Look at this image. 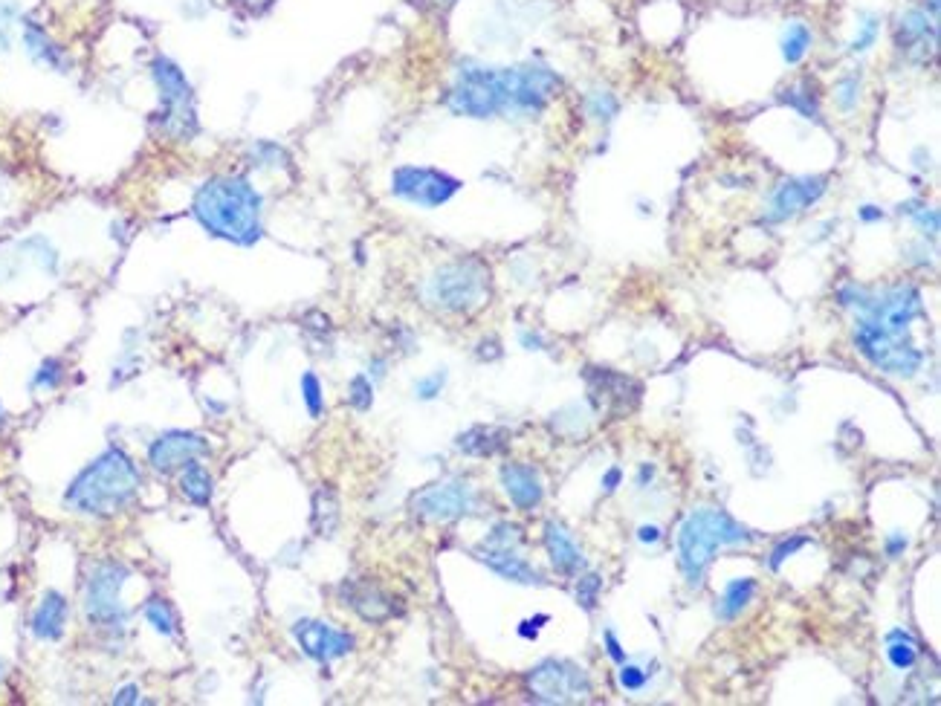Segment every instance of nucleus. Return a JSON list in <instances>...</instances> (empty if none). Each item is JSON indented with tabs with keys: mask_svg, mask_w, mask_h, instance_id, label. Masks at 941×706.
I'll list each match as a JSON object with an SVG mask.
<instances>
[{
	"mask_svg": "<svg viewBox=\"0 0 941 706\" xmlns=\"http://www.w3.org/2000/svg\"><path fill=\"white\" fill-rule=\"evenodd\" d=\"M811 542L808 536H791V539H785V542H779L774 547V553H771V559H768V565H771V571H779L782 568V562L785 559H791L800 547Z\"/></svg>",
	"mask_w": 941,
	"mask_h": 706,
	"instance_id": "nucleus-42",
	"label": "nucleus"
},
{
	"mask_svg": "<svg viewBox=\"0 0 941 706\" xmlns=\"http://www.w3.org/2000/svg\"><path fill=\"white\" fill-rule=\"evenodd\" d=\"M348 403L357 408V411H368L374 403V385L365 374H357L351 385H348Z\"/></svg>",
	"mask_w": 941,
	"mask_h": 706,
	"instance_id": "nucleus-39",
	"label": "nucleus"
},
{
	"mask_svg": "<svg viewBox=\"0 0 941 706\" xmlns=\"http://www.w3.org/2000/svg\"><path fill=\"white\" fill-rule=\"evenodd\" d=\"M858 90H860V76L858 73H852V76H843L840 84H837V105L843 110H852L858 105Z\"/></svg>",
	"mask_w": 941,
	"mask_h": 706,
	"instance_id": "nucleus-43",
	"label": "nucleus"
},
{
	"mask_svg": "<svg viewBox=\"0 0 941 706\" xmlns=\"http://www.w3.org/2000/svg\"><path fill=\"white\" fill-rule=\"evenodd\" d=\"M499 481L504 495L510 498V504L522 513H530L542 504L545 498V484L542 475L527 466V463H504L499 469Z\"/></svg>",
	"mask_w": 941,
	"mask_h": 706,
	"instance_id": "nucleus-17",
	"label": "nucleus"
},
{
	"mask_svg": "<svg viewBox=\"0 0 941 706\" xmlns=\"http://www.w3.org/2000/svg\"><path fill=\"white\" fill-rule=\"evenodd\" d=\"M904 547H907V536L904 533H892L889 539H886V553L895 559V556H901L904 553Z\"/></svg>",
	"mask_w": 941,
	"mask_h": 706,
	"instance_id": "nucleus-50",
	"label": "nucleus"
},
{
	"mask_svg": "<svg viewBox=\"0 0 941 706\" xmlns=\"http://www.w3.org/2000/svg\"><path fill=\"white\" fill-rule=\"evenodd\" d=\"M113 704L116 706H125V704H139V689L131 683V686H122L116 695H113Z\"/></svg>",
	"mask_w": 941,
	"mask_h": 706,
	"instance_id": "nucleus-49",
	"label": "nucleus"
},
{
	"mask_svg": "<svg viewBox=\"0 0 941 706\" xmlns=\"http://www.w3.org/2000/svg\"><path fill=\"white\" fill-rule=\"evenodd\" d=\"M21 9L12 0H0V53H6L12 47V27L18 21Z\"/></svg>",
	"mask_w": 941,
	"mask_h": 706,
	"instance_id": "nucleus-40",
	"label": "nucleus"
},
{
	"mask_svg": "<svg viewBox=\"0 0 941 706\" xmlns=\"http://www.w3.org/2000/svg\"><path fill=\"white\" fill-rule=\"evenodd\" d=\"M603 640H606V649H609L611 660H614V663H626V652H623L620 640L614 637V631H606V634H603Z\"/></svg>",
	"mask_w": 941,
	"mask_h": 706,
	"instance_id": "nucleus-48",
	"label": "nucleus"
},
{
	"mask_svg": "<svg viewBox=\"0 0 941 706\" xmlns=\"http://www.w3.org/2000/svg\"><path fill=\"white\" fill-rule=\"evenodd\" d=\"M142 617L151 625V631H157L160 637H174L177 634V614L163 597H148L142 605Z\"/></svg>",
	"mask_w": 941,
	"mask_h": 706,
	"instance_id": "nucleus-29",
	"label": "nucleus"
},
{
	"mask_svg": "<svg viewBox=\"0 0 941 706\" xmlns=\"http://www.w3.org/2000/svg\"><path fill=\"white\" fill-rule=\"evenodd\" d=\"M901 215H910L915 220V226L924 232V235H930V238H936L939 235V212L936 209H930V206H921V203H904L901 206Z\"/></svg>",
	"mask_w": 941,
	"mask_h": 706,
	"instance_id": "nucleus-35",
	"label": "nucleus"
},
{
	"mask_svg": "<svg viewBox=\"0 0 941 706\" xmlns=\"http://www.w3.org/2000/svg\"><path fill=\"white\" fill-rule=\"evenodd\" d=\"M811 41H814V35H811V29L805 27L803 21H791L788 27H785V35H782V55H785V61L788 64H800L808 53V47H811Z\"/></svg>",
	"mask_w": 941,
	"mask_h": 706,
	"instance_id": "nucleus-30",
	"label": "nucleus"
},
{
	"mask_svg": "<svg viewBox=\"0 0 941 706\" xmlns=\"http://www.w3.org/2000/svg\"><path fill=\"white\" fill-rule=\"evenodd\" d=\"M507 443H510V432L501 426H472L455 437L458 452H464L470 458H493Z\"/></svg>",
	"mask_w": 941,
	"mask_h": 706,
	"instance_id": "nucleus-23",
	"label": "nucleus"
},
{
	"mask_svg": "<svg viewBox=\"0 0 941 706\" xmlns=\"http://www.w3.org/2000/svg\"><path fill=\"white\" fill-rule=\"evenodd\" d=\"M461 180L446 174L441 168H426V165H400L391 174V194L420 206V209H438L443 203H449L458 191Z\"/></svg>",
	"mask_w": 941,
	"mask_h": 706,
	"instance_id": "nucleus-11",
	"label": "nucleus"
},
{
	"mask_svg": "<svg viewBox=\"0 0 941 706\" xmlns=\"http://www.w3.org/2000/svg\"><path fill=\"white\" fill-rule=\"evenodd\" d=\"M837 299L843 307H855L863 322L884 330L889 336H910V325L918 319L921 310V293L913 284H898V287H886V290H866L858 284H846L840 287Z\"/></svg>",
	"mask_w": 941,
	"mask_h": 706,
	"instance_id": "nucleus-4",
	"label": "nucleus"
},
{
	"mask_svg": "<svg viewBox=\"0 0 941 706\" xmlns=\"http://www.w3.org/2000/svg\"><path fill=\"white\" fill-rule=\"evenodd\" d=\"M24 47H27V55L35 64L53 67L56 73H67L70 61H67L64 50L35 21H24Z\"/></svg>",
	"mask_w": 941,
	"mask_h": 706,
	"instance_id": "nucleus-24",
	"label": "nucleus"
},
{
	"mask_svg": "<svg viewBox=\"0 0 941 706\" xmlns=\"http://www.w3.org/2000/svg\"><path fill=\"white\" fill-rule=\"evenodd\" d=\"M139 487L142 475L134 458L122 446H108L70 481L64 504L79 516L108 518L128 510L137 501Z\"/></svg>",
	"mask_w": 941,
	"mask_h": 706,
	"instance_id": "nucleus-2",
	"label": "nucleus"
},
{
	"mask_svg": "<svg viewBox=\"0 0 941 706\" xmlns=\"http://www.w3.org/2000/svg\"><path fill=\"white\" fill-rule=\"evenodd\" d=\"M545 550L551 556V565L556 568V573L580 576L585 571V556H582L580 544L571 539V533L559 521L545 524Z\"/></svg>",
	"mask_w": 941,
	"mask_h": 706,
	"instance_id": "nucleus-22",
	"label": "nucleus"
},
{
	"mask_svg": "<svg viewBox=\"0 0 941 706\" xmlns=\"http://www.w3.org/2000/svg\"><path fill=\"white\" fill-rule=\"evenodd\" d=\"M61 382H64V362H61L58 356H47V359L35 368V374H32V380H29V388H32V391H56Z\"/></svg>",
	"mask_w": 941,
	"mask_h": 706,
	"instance_id": "nucleus-31",
	"label": "nucleus"
},
{
	"mask_svg": "<svg viewBox=\"0 0 941 706\" xmlns=\"http://www.w3.org/2000/svg\"><path fill=\"white\" fill-rule=\"evenodd\" d=\"M878 32H881V18L878 15H872V12H860V24H858V35H855V41H852V47H849V53H866L875 41H878Z\"/></svg>",
	"mask_w": 941,
	"mask_h": 706,
	"instance_id": "nucleus-33",
	"label": "nucleus"
},
{
	"mask_svg": "<svg viewBox=\"0 0 941 706\" xmlns=\"http://www.w3.org/2000/svg\"><path fill=\"white\" fill-rule=\"evenodd\" d=\"M293 637H296L299 649L310 660H316V663H333V660L348 657L357 649L354 634H348L342 628H333L325 620H299V623L293 625Z\"/></svg>",
	"mask_w": 941,
	"mask_h": 706,
	"instance_id": "nucleus-15",
	"label": "nucleus"
},
{
	"mask_svg": "<svg viewBox=\"0 0 941 706\" xmlns=\"http://www.w3.org/2000/svg\"><path fill=\"white\" fill-rule=\"evenodd\" d=\"M829 180L826 177H791V180H782L776 191L771 194V206H768V223H782V220L797 218L800 212H805L808 206H814L823 194Z\"/></svg>",
	"mask_w": 941,
	"mask_h": 706,
	"instance_id": "nucleus-16",
	"label": "nucleus"
},
{
	"mask_svg": "<svg viewBox=\"0 0 941 706\" xmlns=\"http://www.w3.org/2000/svg\"><path fill=\"white\" fill-rule=\"evenodd\" d=\"M617 99L606 93V90H597V93H591V99H588V113L597 119V122H611L614 116H617Z\"/></svg>",
	"mask_w": 941,
	"mask_h": 706,
	"instance_id": "nucleus-41",
	"label": "nucleus"
},
{
	"mask_svg": "<svg viewBox=\"0 0 941 706\" xmlns=\"http://www.w3.org/2000/svg\"><path fill=\"white\" fill-rule=\"evenodd\" d=\"M522 345H527L530 351H539L542 339H539V336H530V333H522Z\"/></svg>",
	"mask_w": 941,
	"mask_h": 706,
	"instance_id": "nucleus-54",
	"label": "nucleus"
},
{
	"mask_svg": "<svg viewBox=\"0 0 941 706\" xmlns=\"http://www.w3.org/2000/svg\"><path fill=\"white\" fill-rule=\"evenodd\" d=\"M412 513L423 521H435V524H446V521H458V518L475 516L481 501H478V492L472 487L470 481L464 478H446L438 484H429V487L417 489L409 501Z\"/></svg>",
	"mask_w": 941,
	"mask_h": 706,
	"instance_id": "nucleus-10",
	"label": "nucleus"
},
{
	"mask_svg": "<svg viewBox=\"0 0 941 706\" xmlns=\"http://www.w3.org/2000/svg\"><path fill=\"white\" fill-rule=\"evenodd\" d=\"M637 539H640V544H658L664 539V530H661L658 524H643V527L637 530Z\"/></svg>",
	"mask_w": 941,
	"mask_h": 706,
	"instance_id": "nucleus-47",
	"label": "nucleus"
},
{
	"mask_svg": "<svg viewBox=\"0 0 941 706\" xmlns=\"http://www.w3.org/2000/svg\"><path fill=\"white\" fill-rule=\"evenodd\" d=\"M342 599L348 608L357 611V617H362L365 623H386L397 614V605L394 599L388 597L380 585H371V582H345L342 585Z\"/></svg>",
	"mask_w": 941,
	"mask_h": 706,
	"instance_id": "nucleus-18",
	"label": "nucleus"
},
{
	"mask_svg": "<svg viewBox=\"0 0 941 706\" xmlns=\"http://www.w3.org/2000/svg\"><path fill=\"white\" fill-rule=\"evenodd\" d=\"M212 455L209 440L197 432H166L148 446V463L151 469H157L160 475H174L180 469H186L189 463L206 461Z\"/></svg>",
	"mask_w": 941,
	"mask_h": 706,
	"instance_id": "nucleus-14",
	"label": "nucleus"
},
{
	"mask_svg": "<svg viewBox=\"0 0 941 706\" xmlns=\"http://www.w3.org/2000/svg\"><path fill=\"white\" fill-rule=\"evenodd\" d=\"M858 215H860V220H866V223H872V220H881V218H884V212H881L878 206H860Z\"/></svg>",
	"mask_w": 941,
	"mask_h": 706,
	"instance_id": "nucleus-53",
	"label": "nucleus"
},
{
	"mask_svg": "<svg viewBox=\"0 0 941 706\" xmlns=\"http://www.w3.org/2000/svg\"><path fill=\"white\" fill-rule=\"evenodd\" d=\"M620 481H623V469H620V466H611L609 472L603 475V489H606V492H614V489L620 487Z\"/></svg>",
	"mask_w": 941,
	"mask_h": 706,
	"instance_id": "nucleus-51",
	"label": "nucleus"
},
{
	"mask_svg": "<svg viewBox=\"0 0 941 706\" xmlns=\"http://www.w3.org/2000/svg\"><path fill=\"white\" fill-rule=\"evenodd\" d=\"M131 579V568L102 559L93 565L84 582V617L105 637H122L128 628V608L122 605V588Z\"/></svg>",
	"mask_w": 941,
	"mask_h": 706,
	"instance_id": "nucleus-6",
	"label": "nucleus"
},
{
	"mask_svg": "<svg viewBox=\"0 0 941 706\" xmlns=\"http://www.w3.org/2000/svg\"><path fill=\"white\" fill-rule=\"evenodd\" d=\"M603 591V579L597 573H585L577 582V602H580L585 611H594L597 608V599Z\"/></svg>",
	"mask_w": 941,
	"mask_h": 706,
	"instance_id": "nucleus-38",
	"label": "nucleus"
},
{
	"mask_svg": "<svg viewBox=\"0 0 941 706\" xmlns=\"http://www.w3.org/2000/svg\"><path fill=\"white\" fill-rule=\"evenodd\" d=\"M475 556H478L490 571L499 573L501 579H507V582L536 585V588L545 585V576L536 571L527 559H522L519 550H504V547H484V544H478V547H475Z\"/></svg>",
	"mask_w": 941,
	"mask_h": 706,
	"instance_id": "nucleus-19",
	"label": "nucleus"
},
{
	"mask_svg": "<svg viewBox=\"0 0 941 706\" xmlns=\"http://www.w3.org/2000/svg\"><path fill=\"white\" fill-rule=\"evenodd\" d=\"M21 249H24V252H29V255H32V258H35V261H38V264L44 267V272H56L58 270L56 246L50 244L47 238L35 235V238L24 241V244H21Z\"/></svg>",
	"mask_w": 941,
	"mask_h": 706,
	"instance_id": "nucleus-37",
	"label": "nucleus"
},
{
	"mask_svg": "<svg viewBox=\"0 0 941 706\" xmlns=\"http://www.w3.org/2000/svg\"><path fill=\"white\" fill-rule=\"evenodd\" d=\"M525 542V536H522V530L516 527V524H507V521H499L490 533H487V539H484V547H504V550H519V544Z\"/></svg>",
	"mask_w": 941,
	"mask_h": 706,
	"instance_id": "nucleus-36",
	"label": "nucleus"
},
{
	"mask_svg": "<svg viewBox=\"0 0 941 706\" xmlns=\"http://www.w3.org/2000/svg\"><path fill=\"white\" fill-rule=\"evenodd\" d=\"M756 542V533L730 518L724 510L716 507H698L681 521L678 530V565L690 588H701L704 576L710 571L716 550L733 547V544Z\"/></svg>",
	"mask_w": 941,
	"mask_h": 706,
	"instance_id": "nucleus-3",
	"label": "nucleus"
},
{
	"mask_svg": "<svg viewBox=\"0 0 941 706\" xmlns=\"http://www.w3.org/2000/svg\"><path fill=\"white\" fill-rule=\"evenodd\" d=\"M507 113H539L559 90V76L545 64L504 67Z\"/></svg>",
	"mask_w": 941,
	"mask_h": 706,
	"instance_id": "nucleus-13",
	"label": "nucleus"
},
{
	"mask_svg": "<svg viewBox=\"0 0 941 706\" xmlns=\"http://www.w3.org/2000/svg\"><path fill=\"white\" fill-rule=\"evenodd\" d=\"M6 423V411H3V403H0V426Z\"/></svg>",
	"mask_w": 941,
	"mask_h": 706,
	"instance_id": "nucleus-55",
	"label": "nucleus"
},
{
	"mask_svg": "<svg viewBox=\"0 0 941 706\" xmlns=\"http://www.w3.org/2000/svg\"><path fill=\"white\" fill-rule=\"evenodd\" d=\"M527 692L539 704H580L591 698V678L580 663L548 657L536 663L525 678Z\"/></svg>",
	"mask_w": 941,
	"mask_h": 706,
	"instance_id": "nucleus-9",
	"label": "nucleus"
},
{
	"mask_svg": "<svg viewBox=\"0 0 941 706\" xmlns=\"http://www.w3.org/2000/svg\"><path fill=\"white\" fill-rule=\"evenodd\" d=\"M151 79L160 90V113H157L160 128L168 136L189 142L197 134V108H194V87L186 79V73L168 55H157L151 61Z\"/></svg>",
	"mask_w": 941,
	"mask_h": 706,
	"instance_id": "nucleus-8",
	"label": "nucleus"
},
{
	"mask_svg": "<svg viewBox=\"0 0 941 706\" xmlns=\"http://www.w3.org/2000/svg\"><path fill=\"white\" fill-rule=\"evenodd\" d=\"M646 669H640V666H632L629 660L626 663H620V686L626 689V692H640L643 686H646Z\"/></svg>",
	"mask_w": 941,
	"mask_h": 706,
	"instance_id": "nucleus-45",
	"label": "nucleus"
},
{
	"mask_svg": "<svg viewBox=\"0 0 941 706\" xmlns=\"http://www.w3.org/2000/svg\"><path fill=\"white\" fill-rule=\"evenodd\" d=\"M180 492L183 498L194 504V507H209L212 501V492H215V481L209 475V469L203 463H189L186 469H180Z\"/></svg>",
	"mask_w": 941,
	"mask_h": 706,
	"instance_id": "nucleus-26",
	"label": "nucleus"
},
{
	"mask_svg": "<svg viewBox=\"0 0 941 706\" xmlns=\"http://www.w3.org/2000/svg\"><path fill=\"white\" fill-rule=\"evenodd\" d=\"M886 657H889V663H892L898 672L913 669L915 660H918V643L913 640V634L904 631V628L889 631V634H886Z\"/></svg>",
	"mask_w": 941,
	"mask_h": 706,
	"instance_id": "nucleus-27",
	"label": "nucleus"
},
{
	"mask_svg": "<svg viewBox=\"0 0 941 706\" xmlns=\"http://www.w3.org/2000/svg\"><path fill=\"white\" fill-rule=\"evenodd\" d=\"M855 345L875 368H881L886 374L913 377L915 371L924 365V353L910 342V336L907 339L889 336V333L872 327L863 319H858V327H855Z\"/></svg>",
	"mask_w": 941,
	"mask_h": 706,
	"instance_id": "nucleus-12",
	"label": "nucleus"
},
{
	"mask_svg": "<svg viewBox=\"0 0 941 706\" xmlns=\"http://www.w3.org/2000/svg\"><path fill=\"white\" fill-rule=\"evenodd\" d=\"M753 597H756V579H750V576L730 579L727 588H724V594H721L719 605H716V617L724 620V623L736 620V617L748 608L750 602H753Z\"/></svg>",
	"mask_w": 941,
	"mask_h": 706,
	"instance_id": "nucleus-25",
	"label": "nucleus"
},
{
	"mask_svg": "<svg viewBox=\"0 0 941 706\" xmlns=\"http://www.w3.org/2000/svg\"><path fill=\"white\" fill-rule=\"evenodd\" d=\"M302 400H305L307 414L313 420H319L322 411H325V394H322V382H319V377L313 371L302 374Z\"/></svg>",
	"mask_w": 941,
	"mask_h": 706,
	"instance_id": "nucleus-34",
	"label": "nucleus"
},
{
	"mask_svg": "<svg viewBox=\"0 0 941 706\" xmlns=\"http://www.w3.org/2000/svg\"><path fill=\"white\" fill-rule=\"evenodd\" d=\"M652 478H655V466H652V463H640V469H637V487L652 484Z\"/></svg>",
	"mask_w": 941,
	"mask_h": 706,
	"instance_id": "nucleus-52",
	"label": "nucleus"
},
{
	"mask_svg": "<svg viewBox=\"0 0 941 706\" xmlns=\"http://www.w3.org/2000/svg\"><path fill=\"white\" fill-rule=\"evenodd\" d=\"M939 18H933L927 9H910L898 18V47L904 53L927 55V50H936L939 41Z\"/></svg>",
	"mask_w": 941,
	"mask_h": 706,
	"instance_id": "nucleus-21",
	"label": "nucleus"
},
{
	"mask_svg": "<svg viewBox=\"0 0 941 706\" xmlns=\"http://www.w3.org/2000/svg\"><path fill=\"white\" fill-rule=\"evenodd\" d=\"M423 299L443 313H472L490 299V270L475 261H449L423 284Z\"/></svg>",
	"mask_w": 941,
	"mask_h": 706,
	"instance_id": "nucleus-5",
	"label": "nucleus"
},
{
	"mask_svg": "<svg viewBox=\"0 0 941 706\" xmlns=\"http://www.w3.org/2000/svg\"><path fill=\"white\" fill-rule=\"evenodd\" d=\"M443 385H446V371H443V368L441 371H435V374H429V377H423V380H417V400H435L443 391Z\"/></svg>",
	"mask_w": 941,
	"mask_h": 706,
	"instance_id": "nucleus-44",
	"label": "nucleus"
},
{
	"mask_svg": "<svg viewBox=\"0 0 941 706\" xmlns=\"http://www.w3.org/2000/svg\"><path fill=\"white\" fill-rule=\"evenodd\" d=\"M446 108L470 119H493L507 113L504 67H481L472 61L461 64L455 87L446 93Z\"/></svg>",
	"mask_w": 941,
	"mask_h": 706,
	"instance_id": "nucleus-7",
	"label": "nucleus"
},
{
	"mask_svg": "<svg viewBox=\"0 0 941 706\" xmlns=\"http://www.w3.org/2000/svg\"><path fill=\"white\" fill-rule=\"evenodd\" d=\"M264 200L247 177L226 174L206 180L194 194V220L212 235L235 246H252L261 241Z\"/></svg>",
	"mask_w": 941,
	"mask_h": 706,
	"instance_id": "nucleus-1",
	"label": "nucleus"
},
{
	"mask_svg": "<svg viewBox=\"0 0 941 706\" xmlns=\"http://www.w3.org/2000/svg\"><path fill=\"white\" fill-rule=\"evenodd\" d=\"M548 620H551L548 614H539V617H533V620H522V623H519V634H522L525 640H536L539 631H542V625L548 623Z\"/></svg>",
	"mask_w": 941,
	"mask_h": 706,
	"instance_id": "nucleus-46",
	"label": "nucleus"
},
{
	"mask_svg": "<svg viewBox=\"0 0 941 706\" xmlns=\"http://www.w3.org/2000/svg\"><path fill=\"white\" fill-rule=\"evenodd\" d=\"M336 524H339V498L333 489L322 487L313 495V530L319 536H333Z\"/></svg>",
	"mask_w": 941,
	"mask_h": 706,
	"instance_id": "nucleus-28",
	"label": "nucleus"
},
{
	"mask_svg": "<svg viewBox=\"0 0 941 706\" xmlns=\"http://www.w3.org/2000/svg\"><path fill=\"white\" fill-rule=\"evenodd\" d=\"M67 614H70V602L61 591H44L41 602L35 605L32 617H29V631L35 640L44 643H58L67 631Z\"/></svg>",
	"mask_w": 941,
	"mask_h": 706,
	"instance_id": "nucleus-20",
	"label": "nucleus"
},
{
	"mask_svg": "<svg viewBox=\"0 0 941 706\" xmlns=\"http://www.w3.org/2000/svg\"><path fill=\"white\" fill-rule=\"evenodd\" d=\"M782 102H785V105H791L794 110H800L805 119L820 122V105H817V96H811V90L803 87V84L782 90Z\"/></svg>",
	"mask_w": 941,
	"mask_h": 706,
	"instance_id": "nucleus-32",
	"label": "nucleus"
}]
</instances>
